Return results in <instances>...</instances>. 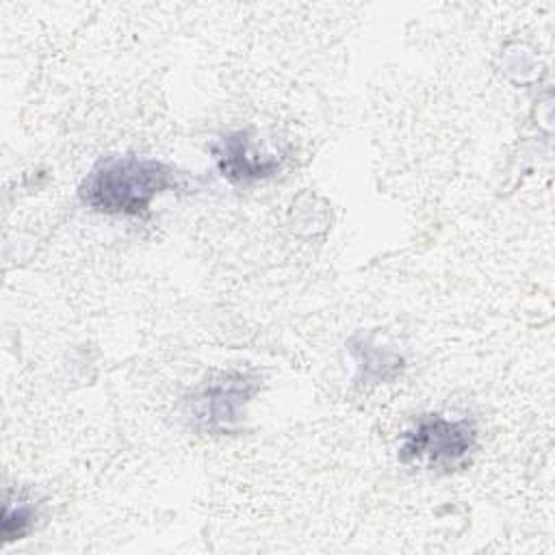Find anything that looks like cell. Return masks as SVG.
Returning <instances> with one entry per match:
<instances>
[{
    "label": "cell",
    "mask_w": 555,
    "mask_h": 555,
    "mask_svg": "<svg viewBox=\"0 0 555 555\" xmlns=\"http://www.w3.org/2000/svg\"><path fill=\"white\" fill-rule=\"evenodd\" d=\"M258 390L260 379L254 373L228 371L202 384L186 399V414L193 427L202 431L225 434L238 425L245 405Z\"/></svg>",
    "instance_id": "3"
},
{
    "label": "cell",
    "mask_w": 555,
    "mask_h": 555,
    "mask_svg": "<svg viewBox=\"0 0 555 555\" xmlns=\"http://www.w3.org/2000/svg\"><path fill=\"white\" fill-rule=\"evenodd\" d=\"M477 447V425L470 418H444L425 414L405 429L399 462L408 466L453 470L462 466Z\"/></svg>",
    "instance_id": "2"
},
{
    "label": "cell",
    "mask_w": 555,
    "mask_h": 555,
    "mask_svg": "<svg viewBox=\"0 0 555 555\" xmlns=\"http://www.w3.org/2000/svg\"><path fill=\"white\" fill-rule=\"evenodd\" d=\"M180 184L178 171L163 160L111 156L87 173L78 195L95 212L143 217L156 195L173 191Z\"/></svg>",
    "instance_id": "1"
},
{
    "label": "cell",
    "mask_w": 555,
    "mask_h": 555,
    "mask_svg": "<svg viewBox=\"0 0 555 555\" xmlns=\"http://www.w3.org/2000/svg\"><path fill=\"white\" fill-rule=\"evenodd\" d=\"M35 520V509L30 503H17V507L11 505V501L7 499V507H4V520H2V535L4 542L11 540H20L22 535L28 533V529L33 527Z\"/></svg>",
    "instance_id": "6"
},
{
    "label": "cell",
    "mask_w": 555,
    "mask_h": 555,
    "mask_svg": "<svg viewBox=\"0 0 555 555\" xmlns=\"http://www.w3.org/2000/svg\"><path fill=\"white\" fill-rule=\"evenodd\" d=\"M353 356L358 358V369L364 379L384 382V379H390L392 375H397L401 369L399 356H395L390 351H382L366 340H362L360 345L353 347Z\"/></svg>",
    "instance_id": "5"
},
{
    "label": "cell",
    "mask_w": 555,
    "mask_h": 555,
    "mask_svg": "<svg viewBox=\"0 0 555 555\" xmlns=\"http://www.w3.org/2000/svg\"><path fill=\"white\" fill-rule=\"evenodd\" d=\"M217 167L223 178L234 184H247L260 178H269L280 169L275 156H262L249 143L247 132H230L212 145Z\"/></svg>",
    "instance_id": "4"
}]
</instances>
